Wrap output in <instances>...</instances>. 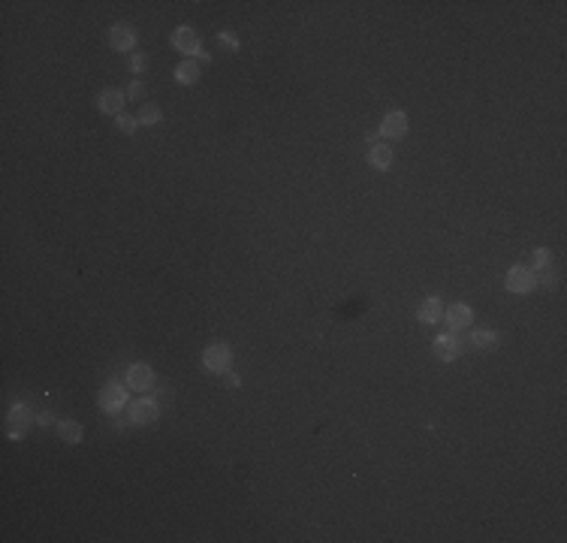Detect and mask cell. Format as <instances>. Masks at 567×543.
I'll list each match as a JSON object with an SVG mask.
<instances>
[{
  "instance_id": "cell-15",
  "label": "cell",
  "mask_w": 567,
  "mask_h": 543,
  "mask_svg": "<svg viewBox=\"0 0 567 543\" xmlns=\"http://www.w3.org/2000/svg\"><path fill=\"white\" fill-rule=\"evenodd\" d=\"M199 75H203V70H199V64L191 60V58H184L181 64L175 67V82H179V85H196Z\"/></svg>"
},
{
  "instance_id": "cell-20",
  "label": "cell",
  "mask_w": 567,
  "mask_h": 543,
  "mask_svg": "<svg viewBox=\"0 0 567 543\" xmlns=\"http://www.w3.org/2000/svg\"><path fill=\"white\" fill-rule=\"evenodd\" d=\"M115 124H118V130H121L124 136H133L136 130H139V118H136V115H127V112H124V115H118Z\"/></svg>"
},
{
  "instance_id": "cell-22",
  "label": "cell",
  "mask_w": 567,
  "mask_h": 543,
  "mask_svg": "<svg viewBox=\"0 0 567 543\" xmlns=\"http://www.w3.org/2000/svg\"><path fill=\"white\" fill-rule=\"evenodd\" d=\"M145 67H148V58L142 52L139 55H130V73L139 75V73H145Z\"/></svg>"
},
{
  "instance_id": "cell-19",
  "label": "cell",
  "mask_w": 567,
  "mask_h": 543,
  "mask_svg": "<svg viewBox=\"0 0 567 543\" xmlns=\"http://www.w3.org/2000/svg\"><path fill=\"white\" fill-rule=\"evenodd\" d=\"M139 127H154V124H160L163 121V112L154 106V103H145L142 109H139Z\"/></svg>"
},
{
  "instance_id": "cell-5",
  "label": "cell",
  "mask_w": 567,
  "mask_h": 543,
  "mask_svg": "<svg viewBox=\"0 0 567 543\" xmlns=\"http://www.w3.org/2000/svg\"><path fill=\"white\" fill-rule=\"evenodd\" d=\"M169 43H172V48H179L181 55H196V58H203V60H208V58H211V55H206V52H203V43H199L196 31H194V28H187V24H179V28L172 31Z\"/></svg>"
},
{
  "instance_id": "cell-21",
  "label": "cell",
  "mask_w": 567,
  "mask_h": 543,
  "mask_svg": "<svg viewBox=\"0 0 567 543\" xmlns=\"http://www.w3.org/2000/svg\"><path fill=\"white\" fill-rule=\"evenodd\" d=\"M218 46L226 48V52H238V46H242V43H238L233 33H223V31H221V33H218Z\"/></svg>"
},
{
  "instance_id": "cell-7",
  "label": "cell",
  "mask_w": 567,
  "mask_h": 543,
  "mask_svg": "<svg viewBox=\"0 0 567 543\" xmlns=\"http://www.w3.org/2000/svg\"><path fill=\"white\" fill-rule=\"evenodd\" d=\"M462 350H465V344H462L459 332H440L432 341V353L440 362H456L462 357Z\"/></svg>"
},
{
  "instance_id": "cell-23",
  "label": "cell",
  "mask_w": 567,
  "mask_h": 543,
  "mask_svg": "<svg viewBox=\"0 0 567 543\" xmlns=\"http://www.w3.org/2000/svg\"><path fill=\"white\" fill-rule=\"evenodd\" d=\"M142 94H145V85H142L139 79H133L130 88H127V100H139Z\"/></svg>"
},
{
  "instance_id": "cell-25",
  "label": "cell",
  "mask_w": 567,
  "mask_h": 543,
  "mask_svg": "<svg viewBox=\"0 0 567 543\" xmlns=\"http://www.w3.org/2000/svg\"><path fill=\"white\" fill-rule=\"evenodd\" d=\"M36 423H40V426H52V413H36Z\"/></svg>"
},
{
  "instance_id": "cell-2",
  "label": "cell",
  "mask_w": 567,
  "mask_h": 543,
  "mask_svg": "<svg viewBox=\"0 0 567 543\" xmlns=\"http://www.w3.org/2000/svg\"><path fill=\"white\" fill-rule=\"evenodd\" d=\"M203 365L211 374H226L233 369V347L226 344V341H211L203 350Z\"/></svg>"
},
{
  "instance_id": "cell-14",
  "label": "cell",
  "mask_w": 567,
  "mask_h": 543,
  "mask_svg": "<svg viewBox=\"0 0 567 543\" xmlns=\"http://www.w3.org/2000/svg\"><path fill=\"white\" fill-rule=\"evenodd\" d=\"M369 163L374 169H381V172H386L389 167H393V148H389L386 142H374V145H369Z\"/></svg>"
},
{
  "instance_id": "cell-6",
  "label": "cell",
  "mask_w": 567,
  "mask_h": 543,
  "mask_svg": "<svg viewBox=\"0 0 567 543\" xmlns=\"http://www.w3.org/2000/svg\"><path fill=\"white\" fill-rule=\"evenodd\" d=\"M534 287H537V275L528 266H513V269H507V275H504V290H507V293L525 296V293H531Z\"/></svg>"
},
{
  "instance_id": "cell-24",
  "label": "cell",
  "mask_w": 567,
  "mask_h": 543,
  "mask_svg": "<svg viewBox=\"0 0 567 543\" xmlns=\"http://www.w3.org/2000/svg\"><path fill=\"white\" fill-rule=\"evenodd\" d=\"M221 377H223V384L230 386V389H238V386H242V377H238L235 371H226V374H221Z\"/></svg>"
},
{
  "instance_id": "cell-16",
  "label": "cell",
  "mask_w": 567,
  "mask_h": 543,
  "mask_svg": "<svg viewBox=\"0 0 567 543\" xmlns=\"http://www.w3.org/2000/svg\"><path fill=\"white\" fill-rule=\"evenodd\" d=\"M471 344L477 350H495L501 344V335L495 330H474L471 332Z\"/></svg>"
},
{
  "instance_id": "cell-4",
  "label": "cell",
  "mask_w": 567,
  "mask_h": 543,
  "mask_svg": "<svg viewBox=\"0 0 567 543\" xmlns=\"http://www.w3.org/2000/svg\"><path fill=\"white\" fill-rule=\"evenodd\" d=\"M160 416V401L151 399V396H142L127 405V423L130 426H151Z\"/></svg>"
},
{
  "instance_id": "cell-3",
  "label": "cell",
  "mask_w": 567,
  "mask_h": 543,
  "mask_svg": "<svg viewBox=\"0 0 567 543\" xmlns=\"http://www.w3.org/2000/svg\"><path fill=\"white\" fill-rule=\"evenodd\" d=\"M33 420H36V413L31 411L28 401H16V405L9 408V413H6V435L12 441H21Z\"/></svg>"
},
{
  "instance_id": "cell-10",
  "label": "cell",
  "mask_w": 567,
  "mask_h": 543,
  "mask_svg": "<svg viewBox=\"0 0 567 543\" xmlns=\"http://www.w3.org/2000/svg\"><path fill=\"white\" fill-rule=\"evenodd\" d=\"M408 124H410V121H408V112L393 109V112H386V115H383L377 133H381L383 139H405V136H408Z\"/></svg>"
},
{
  "instance_id": "cell-17",
  "label": "cell",
  "mask_w": 567,
  "mask_h": 543,
  "mask_svg": "<svg viewBox=\"0 0 567 543\" xmlns=\"http://www.w3.org/2000/svg\"><path fill=\"white\" fill-rule=\"evenodd\" d=\"M55 428H58V435L64 438L67 444H79L82 435H85L82 423H75V420H58V423H55Z\"/></svg>"
},
{
  "instance_id": "cell-11",
  "label": "cell",
  "mask_w": 567,
  "mask_h": 543,
  "mask_svg": "<svg viewBox=\"0 0 567 543\" xmlns=\"http://www.w3.org/2000/svg\"><path fill=\"white\" fill-rule=\"evenodd\" d=\"M124 103H127V91H121V88H103L97 94V109L103 115H124Z\"/></svg>"
},
{
  "instance_id": "cell-8",
  "label": "cell",
  "mask_w": 567,
  "mask_h": 543,
  "mask_svg": "<svg viewBox=\"0 0 567 543\" xmlns=\"http://www.w3.org/2000/svg\"><path fill=\"white\" fill-rule=\"evenodd\" d=\"M440 320H447L450 332H465L474 326V308L468 305V302H452L450 308H444V317Z\"/></svg>"
},
{
  "instance_id": "cell-9",
  "label": "cell",
  "mask_w": 567,
  "mask_h": 543,
  "mask_svg": "<svg viewBox=\"0 0 567 543\" xmlns=\"http://www.w3.org/2000/svg\"><path fill=\"white\" fill-rule=\"evenodd\" d=\"M124 384H127L133 393H148L154 386V369L148 362H130L127 374H124Z\"/></svg>"
},
{
  "instance_id": "cell-12",
  "label": "cell",
  "mask_w": 567,
  "mask_h": 543,
  "mask_svg": "<svg viewBox=\"0 0 567 543\" xmlns=\"http://www.w3.org/2000/svg\"><path fill=\"white\" fill-rule=\"evenodd\" d=\"M109 43H112L115 52H133V48H136V31L130 28V24H112Z\"/></svg>"
},
{
  "instance_id": "cell-1",
  "label": "cell",
  "mask_w": 567,
  "mask_h": 543,
  "mask_svg": "<svg viewBox=\"0 0 567 543\" xmlns=\"http://www.w3.org/2000/svg\"><path fill=\"white\" fill-rule=\"evenodd\" d=\"M127 384H121V381H109L103 389L97 393V405H100V411H106V413H112L115 416L118 411H124L130 405V393H127Z\"/></svg>"
},
{
  "instance_id": "cell-18",
  "label": "cell",
  "mask_w": 567,
  "mask_h": 543,
  "mask_svg": "<svg viewBox=\"0 0 567 543\" xmlns=\"http://www.w3.org/2000/svg\"><path fill=\"white\" fill-rule=\"evenodd\" d=\"M528 269H531L534 275L552 269V251H549V248H534L531 257H528Z\"/></svg>"
},
{
  "instance_id": "cell-13",
  "label": "cell",
  "mask_w": 567,
  "mask_h": 543,
  "mask_svg": "<svg viewBox=\"0 0 567 543\" xmlns=\"http://www.w3.org/2000/svg\"><path fill=\"white\" fill-rule=\"evenodd\" d=\"M440 317H444V305H440V299L438 296H425L420 302V308H417V320L423 326H435Z\"/></svg>"
}]
</instances>
